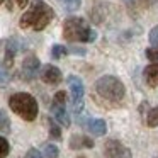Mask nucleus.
<instances>
[{
  "label": "nucleus",
  "mask_w": 158,
  "mask_h": 158,
  "mask_svg": "<svg viewBox=\"0 0 158 158\" xmlns=\"http://www.w3.org/2000/svg\"><path fill=\"white\" fill-rule=\"evenodd\" d=\"M9 151H10V144H9V141L5 139L4 136H0V158H5L9 155Z\"/></svg>",
  "instance_id": "aec40b11"
},
{
  "label": "nucleus",
  "mask_w": 158,
  "mask_h": 158,
  "mask_svg": "<svg viewBox=\"0 0 158 158\" xmlns=\"http://www.w3.org/2000/svg\"><path fill=\"white\" fill-rule=\"evenodd\" d=\"M39 68H41V61H39L38 56H34V55L26 56L24 61H22V66H21V75H22V78H24L26 82H31L32 78H36Z\"/></svg>",
  "instance_id": "423d86ee"
},
{
  "label": "nucleus",
  "mask_w": 158,
  "mask_h": 158,
  "mask_svg": "<svg viewBox=\"0 0 158 158\" xmlns=\"http://www.w3.org/2000/svg\"><path fill=\"white\" fill-rule=\"evenodd\" d=\"M143 75H144V82L148 83V87H151V89L158 87V61L148 65L144 68Z\"/></svg>",
  "instance_id": "f8f14e48"
},
{
  "label": "nucleus",
  "mask_w": 158,
  "mask_h": 158,
  "mask_svg": "<svg viewBox=\"0 0 158 158\" xmlns=\"http://www.w3.org/2000/svg\"><path fill=\"white\" fill-rule=\"evenodd\" d=\"M53 17H55V10L46 2L34 0V2H31L27 10L22 14L21 21H19V26L22 29L32 27L34 31H43L46 26H49Z\"/></svg>",
  "instance_id": "f257e3e1"
},
{
  "label": "nucleus",
  "mask_w": 158,
  "mask_h": 158,
  "mask_svg": "<svg viewBox=\"0 0 158 158\" xmlns=\"http://www.w3.org/2000/svg\"><path fill=\"white\" fill-rule=\"evenodd\" d=\"M24 158H43V155L39 153L38 150H36V148H31V150L27 151V153H26V156Z\"/></svg>",
  "instance_id": "393cba45"
},
{
  "label": "nucleus",
  "mask_w": 158,
  "mask_h": 158,
  "mask_svg": "<svg viewBox=\"0 0 158 158\" xmlns=\"http://www.w3.org/2000/svg\"><path fill=\"white\" fill-rule=\"evenodd\" d=\"M51 112L53 117L58 124H61L63 127H70V116L66 112V107L65 104H60V102H53L51 104Z\"/></svg>",
  "instance_id": "6e6552de"
},
{
  "label": "nucleus",
  "mask_w": 158,
  "mask_h": 158,
  "mask_svg": "<svg viewBox=\"0 0 158 158\" xmlns=\"http://www.w3.org/2000/svg\"><path fill=\"white\" fill-rule=\"evenodd\" d=\"M0 133L4 134L10 133V119H9V114L4 109H0Z\"/></svg>",
  "instance_id": "4468645a"
},
{
  "label": "nucleus",
  "mask_w": 158,
  "mask_h": 158,
  "mask_svg": "<svg viewBox=\"0 0 158 158\" xmlns=\"http://www.w3.org/2000/svg\"><path fill=\"white\" fill-rule=\"evenodd\" d=\"M53 102L65 104V102H66V94L63 92V90H60V92H56V94H55V99H53Z\"/></svg>",
  "instance_id": "b1692460"
},
{
  "label": "nucleus",
  "mask_w": 158,
  "mask_h": 158,
  "mask_svg": "<svg viewBox=\"0 0 158 158\" xmlns=\"http://www.w3.org/2000/svg\"><path fill=\"white\" fill-rule=\"evenodd\" d=\"M139 2L144 5V7H151V5H153L155 2H156V0H139Z\"/></svg>",
  "instance_id": "bb28decb"
},
{
  "label": "nucleus",
  "mask_w": 158,
  "mask_h": 158,
  "mask_svg": "<svg viewBox=\"0 0 158 158\" xmlns=\"http://www.w3.org/2000/svg\"><path fill=\"white\" fill-rule=\"evenodd\" d=\"M146 124L150 127H158V107L150 109V112L146 116Z\"/></svg>",
  "instance_id": "f3484780"
},
{
  "label": "nucleus",
  "mask_w": 158,
  "mask_h": 158,
  "mask_svg": "<svg viewBox=\"0 0 158 158\" xmlns=\"http://www.w3.org/2000/svg\"><path fill=\"white\" fill-rule=\"evenodd\" d=\"M15 2H17V5H19V7H26L29 0H15Z\"/></svg>",
  "instance_id": "cd10ccee"
},
{
  "label": "nucleus",
  "mask_w": 158,
  "mask_h": 158,
  "mask_svg": "<svg viewBox=\"0 0 158 158\" xmlns=\"http://www.w3.org/2000/svg\"><path fill=\"white\" fill-rule=\"evenodd\" d=\"M95 92L107 102L117 104L126 95V87L117 77L114 75H104L95 82Z\"/></svg>",
  "instance_id": "7ed1b4c3"
},
{
  "label": "nucleus",
  "mask_w": 158,
  "mask_h": 158,
  "mask_svg": "<svg viewBox=\"0 0 158 158\" xmlns=\"http://www.w3.org/2000/svg\"><path fill=\"white\" fill-rule=\"evenodd\" d=\"M72 51H73V55H78V56H85V49L83 48H72Z\"/></svg>",
  "instance_id": "a878e982"
},
{
  "label": "nucleus",
  "mask_w": 158,
  "mask_h": 158,
  "mask_svg": "<svg viewBox=\"0 0 158 158\" xmlns=\"http://www.w3.org/2000/svg\"><path fill=\"white\" fill-rule=\"evenodd\" d=\"M144 53H146V58L150 61H153V63L158 61V48H148Z\"/></svg>",
  "instance_id": "5701e85b"
},
{
  "label": "nucleus",
  "mask_w": 158,
  "mask_h": 158,
  "mask_svg": "<svg viewBox=\"0 0 158 158\" xmlns=\"http://www.w3.org/2000/svg\"><path fill=\"white\" fill-rule=\"evenodd\" d=\"M104 156L106 158H131L133 153L127 146H124L117 139H107L104 144Z\"/></svg>",
  "instance_id": "39448f33"
},
{
  "label": "nucleus",
  "mask_w": 158,
  "mask_h": 158,
  "mask_svg": "<svg viewBox=\"0 0 158 158\" xmlns=\"http://www.w3.org/2000/svg\"><path fill=\"white\" fill-rule=\"evenodd\" d=\"M148 39H150V43H151V46H153V48H158V26H155V27L150 31Z\"/></svg>",
  "instance_id": "4be33fe9"
},
{
  "label": "nucleus",
  "mask_w": 158,
  "mask_h": 158,
  "mask_svg": "<svg viewBox=\"0 0 158 158\" xmlns=\"http://www.w3.org/2000/svg\"><path fill=\"white\" fill-rule=\"evenodd\" d=\"M63 38L70 43H94L97 39V31L87 24L82 17H70L63 24Z\"/></svg>",
  "instance_id": "f03ea898"
},
{
  "label": "nucleus",
  "mask_w": 158,
  "mask_h": 158,
  "mask_svg": "<svg viewBox=\"0 0 158 158\" xmlns=\"http://www.w3.org/2000/svg\"><path fill=\"white\" fill-rule=\"evenodd\" d=\"M58 4L61 5L65 10L68 12H75L80 9V5H82V0H58Z\"/></svg>",
  "instance_id": "2eb2a0df"
},
{
  "label": "nucleus",
  "mask_w": 158,
  "mask_h": 158,
  "mask_svg": "<svg viewBox=\"0 0 158 158\" xmlns=\"http://www.w3.org/2000/svg\"><path fill=\"white\" fill-rule=\"evenodd\" d=\"M43 153H44L46 158H58L60 155V150L56 144H51V143H46L44 146H43Z\"/></svg>",
  "instance_id": "dca6fc26"
},
{
  "label": "nucleus",
  "mask_w": 158,
  "mask_h": 158,
  "mask_svg": "<svg viewBox=\"0 0 158 158\" xmlns=\"http://www.w3.org/2000/svg\"><path fill=\"white\" fill-rule=\"evenodd\" d=\"M19 49H21V43H19V39H15V38L7 39V43H5V66H12L14 58H15V55L19 53Z\"/></svg>",
  "instance_id": "9d476101"
},
{
  "label": "nucleus",
  "mask_w": 158,
  "mask_h": 158,
  "mask_svg": "<svg viewBox=\"0 0 158 158\" xmlns=\"http://www.w3.org/2000/svg\"><path fill=\"white\" fill-rule=\"evenodd\" d=\"M83 126L95 136H104L107 133V124L104 119H87V123H83Z\"/></svg>",
  "instance_id": "9b49d317"
},
{
  "label": "nucleus",
  "mask_w": 158,
  "mask_h": 158,
  "mask_svg": "<svg viewBox=\"0 0 158 158\" xmlns=\"http://www.w3.org/2000/svg\"><path fill=\"white\" fill-rule=\"evenodd\" d=\"M2 2H4V0H0V4H2Z\"/></svg>",
  "instance_id": "c85d7f7f"
},
{
  "label": "nucleus",
  "mask_w": 158,
  "mask_h": 158,
  "mask_svg": "<svg viewBox=\"0 0 158 158\" xmlns=\"http://www.w3.org/2000/svg\"><path fill=\"white\" fill-rule=\"evenodd\" d=\"M9 107L17 114L19 117H22L24 121L31 123L38 117L39 112V107L36 99L27 92H17L9 99Z\"/></svg>",
  "instance_id": "20e7f679"
},
{
  "label": "nucleus",
  "mask_w": 158,
  "mask_h": 158,
  "mask_svg": "<svg viewBox=\"0 0 158 158\" xmlns=\"http://www.w3.org/2000/svg\"><path fill=\"white\" fill-rule=\"evenodd\" d=\"M41 78H43V82L48 83V85H58V83L63 80V75H61V72H60L58 66L44 65L43 70H41Z\"/></svg>",
  "instance_id": "0eeeda50"
},
{
  "label": "nucleus",
  "mask_w": 158,
  "mask_h": 158,
  "mask_svg": "<svg viewBox=\"0 0 158 158\" xmlns=\"http://www.w3.org/2000/svg\"><path fill=\"white\" fill-rule=\"evenodd\" d=\"M70 148L72 150H82V148H94V139L83 134H73L70 138Z\"/></svg>",
  "instance_id": "ddd939ff"
},
{
  "label": "nucleus",
  "mask_w": 158,
  "mask_h": 158,
  "mask_svg": "<svg viewBox=\"0 0 158 158\" xmlns=\"http://www.w3.org/2000/svg\"><path fill=\"white\" fill-rule=\"evenodd\" d=\"M49 136L55 138V139H60V138H61V129H60L56 121H49Z\"/></svg>",
  "instance_id": "6ab92c4d"
},
{
  "label": "nucleus",
  "mask_w": 158,
  "mask_h": 158,
  "mask_svg": "<svg viewBox=\"0 0 158 158\" xmlns=\"http://www.w3.org/2000/svg\"><path fill=\"white\" fill-rule=\"evenodd\" d=\"M9 80H10V75H9V72H7V66L0 65V87L7 85Z\"/></svg>",
  "instance_id": "412c9836"
},
{
  "label": "nucleus",
  "mask_w": 158,
  "mask_h": 158,
  "mask_svg": "<svg viewBox=\"0 0 158 158\" xmlns=\"http://www.w3.org/2000/svg\"><path fill=\"white\" fill-rule=\"evenodd\" d=\"M68 87H70V92H72V100H83V82L78 78L77 75H70L68 77Z\"/></svg>",
  "instance_id": "1a4fd4ad"
},
{
  "label": "nucleus",
  "mask_w": 158,
  "mask_h": 158,
  "mask_svg": "<svg viewBox=\"0 0 158 158\" xmlns=\"http://www.w3.org/2000/svg\"><path fill=\"white\" fill-rule=\"evenodd\" d=\"M66 53H68V49H66L63 44H55V46L51 48V56H53L55 60H60V58H63V56H65Z\"/></svg>",
  "instance_id": "a211bd4d"
}]
</instances>
